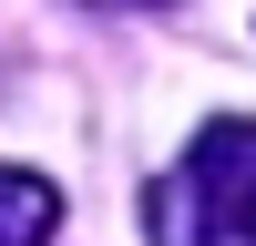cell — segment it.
<instances>
[{
  "instance_id": "6da1fadb",
  "label": "cell",
  "mask_w": 256,
  "mask_h": 246,
  "mask_svg": "<svg viewBox=\"0 0 256 246\" xmlns=\"http://www.w3.org/2000/svg\"><path fill=\"white\" fill-rule=\"evenodd\" d=\"M144 236L154 246H256V123L226 113L144 184Z\"/></svg>"
},
{
  "instance_id": "7a4b0ae2",
  "label": "cell",
  "mask_w": 256,
  "mask_h": 246,
  "mask_svg": "<svg viewBox=\"0 0 256 246\" xmlns=\"http://www.w3.org/2000/svg\"><path fill=\"white\" fill-rule=\"evenodd\" d=\"M62 226V184L31 164H0V246H52Z\"/></svg>"
}]
</instances>
